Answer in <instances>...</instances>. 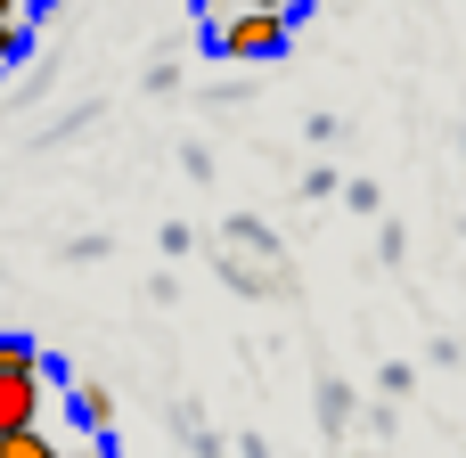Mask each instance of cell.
<instances>
[{
  "label": "cell",
  "instance_id": "cell-1",
  "mask_svg": "<svg viewBox=\"0 0 466 458\" xmlns=\"http://www.w3.org/2000/svg\"><path fill=\"white\" fill-rule=\"evenodd\" d=\"M287 33H295V16H287V8H229V16L213 25V49H221V57H238V66H262V57H279V49H287Z\"/></svg>",
  "mask_w": 466,
  "mask_h": 458
},
{
  "label": "cell",
  "instance_id": "cell-2",
  "mask_svg": "<svg viewBox=\"0 0 466 458\" xmlns=\"http://www.w3.org/2000/svg\"><path fill=\"white\" fill-rule=\"evenodd\" d=\"M66 385V369L57 361H33V369H0V434H16V426H41V410H49V393Z\"/></svg>",
  "mask_w": 466,
  "mask_h": 458
},
{
  "label": "cell",
  "instance_id": "cell-10",
  "mask_svg": "<svg viewBox=\"0 0 466 458\" xmlns=\"http://www.w3.org/2000/svg\"><path fill=\"white\" fill-rule=\"evenodd\" d=\"M0 16H16V0H0Z\"/></svg>",
  "mask_w": 466,
  "mask_h": 458
},
{
  "label": "cell",
  "instance_id": "cell-8",
  "mask_svg": "<svg viewBox=\"0 0 466 458\" xmlns=\"http://www.w3.org/2000/svg\"><path fill=\"white\" fill-rule=\"evenodd\" d=\"M229 8H287V16H295L303 0H229Z\"/></svg>",
  "mask_w": 466,
  "mask_h": 458
},
{
  "label": "cell",
  "instance_id": "cell-4",
  "mask_svg": "<svg viewBox=\"0 0 466 458\" xmlns=\"http://www.w3.org/2000/svg\"><path fill=\"white\" fill-rule=\"evenodd\" d=\"M319 426H328V434H336V426H352V385H344V377H328V385H319Z\"/></svg>",
  "mask_w": 466,
  "mask_h": 458
},
{
  "label": "cell",
  "instance_id": "cell-5",
  "mask_svg": "<svg viewBox=\"0 0 466 458\" xmlns=\"http://www.w3.org/2000/svg\"><path fill=\"white\" fill-rule=\"evenodd\" d=\"M0 458H57V443L41 426H16V434H0Z\"/></svg>",
  "mask_w": 466,
  "mask_h": 458
},
{
  "label": "cell",
  "instance_id": "cell-9",
  "mask_svg": "<svg viewBox=\"0 0 466 458\" xmlns=\"http://www.w3.org/2000/svg\"><path fill=\"white\" fill-rule=\"evenodd\" d=\"M57 458H106V443H74V451H57Z\"/></svg>",
  "mask_w": 466,
  "mask_h": 458
},
{
  "label": "cell",
  "instance_id": "cell-7",
  "mask_svg": "<svg viewBox=\"0 0 466 458\" xmlns=\"http://www.w3.org/2000/svg\"><path fill=\"white\" fill-rule=\"evenodd\" d=\"M344 205H352V213H385V197H377V180H352V188H344Z\"/></svg>",
  "mask_w": 466,
  "mask_h": 458
},
{
  "label": "cell",
  "instance_id": "cell-3",
  "mask_svg": "<svg viewBox=\"0 0 466 458\" xmlns=\"http://www.w3.org/2000/svg\"><path fill=\"white\" fill-rule=\"evenodd\" d=\"M74 418H82L90 434H106V426H115V393H106L98 377H82V385H74Z\"/></svg>",
  "mask_w": 466,
  "mask_h": 458
},
{
  "label": "cell",
  "instance_id": "cell-6",
  "mask_svg": "<svg viewBox=\"0 0 466 458\" xmlns=\"http://www.w3.org/2000/svg\"><path fill=\"white\" fill-rule=\"evenodd\" d=\"M16 57H25V25H16V16H0V74H8Z\"/></svg>",
  "mask_w": 466,
  "mask_h": 458
}]
</instances>
